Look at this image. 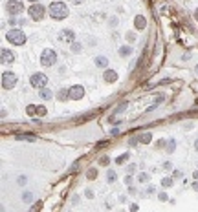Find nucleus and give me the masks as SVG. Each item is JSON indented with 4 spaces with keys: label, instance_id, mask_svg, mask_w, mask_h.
<instances>
[{
    "label": "nucleus",
    "instance_id": "nucleus-10",
    "mask_svg": "<svg viewBox=\"0 0 198 212\" xmlns=\"http://www.w3.org/2000/svg\"><path fill=\"white\" fill-rule=\"evenodd\" d=\"M59 39L63 40V42H72V44H73V40H75V33L72 31V29H63V31L59 33Z\"/></svg>",
    "mask_w": 198,
    "mask_h": 212
},
{
    "label": "nucleus",
    "instance_id": "nucleus-3",
    "mask_svg": "<svg viewBox=\"0 0 198 212\" xmlns=\"http://www.w3.org/2000/svg\"><path fill=\"white\" fill-rule=\"evenodd\" d=\"M28 13H29V17H31L33 20H42V19H44V13H46V7L35 2V4H31V6H29Z\"/></svg>",
    "mask_w": 198,
    "mask_h": 212
},
{
    "label": "nucleus",
    "instance_id": "nucleus-27",
    "mask_svg": "<svg viewBox=\"0 0 198 212\" xmlns=\"http://www.w3.org/2000/svg\"><path fill=\"white\" fill-rule=\"evenodd\" d=\"M46 113V108L44 106H37V115H44Z\"/></svg>",
    "mask_w": 198,
    "mask_h": 212
},
{
    "label": "nucleus",
    "instance_id": "nucleus-41",
    "mask_svg": "<svg viewBox=\"0 0 198 212\" xmlns=\"http://www.w3.org/2000/svg\"><path fill=\"white\" fill-rule=\"evenodd\" d=\"M196 73H198V66H196Z\"/></svg>",
    "mask_w": 198,
    "mask_h": 212
},
{
    "label": "nucleus",
    "instance_id": "nucleus-28",
    "mask_svg": "<svg viewBox=\"0 0 198 212\" xmlns=\"http://www.w3.org/2000/svg\"><path fill=\"white\" fill-rule=\"evenodd\" d=\"M140 181H141V183H147V181H149V176H147V174H140Z\"/></svg>",
    "mask_w": 198,
    "mask_h": 212
},
{
    "label": "nucleus",
    "instance_id": "nucleus-14",
    "mask_svg": "<svg viewBox=\"0 0 198 212\" xmlns=\"http://www.w3.org/2000/svg\"><path fill=\"white\" fill-rule=\"evenodd\" d=\"M57 99L59 101H66V99H70V90H59V93H57Z\"/></svg>",
    "mask_w": 198,
    "mask_h": 212
},
{
    "label": "nucleus",
    "instance_id": "nucleus-39",
    "mask_svg": "<svg viewBox=\"0 0 198 212\" xmlns=\"http://www.w3.org/2000/svg\"><path fill=\"white\" fill-rule=\"evenodd\" d=\"M29 2H33V4H35V2H39V0H29Z\"/></svg>",
    "mask_w": 198,
    "mask_h": 212
},
{
    "label": "nucleus",
    "instance_id": "nucleus-5",
    "mask_svg": "<svg viewBox=\"0 0 198 212\" xmlns=\"http://www.w3.org/2000/svg\"><path fill=\"white\" fill-rule=\"evenodd\" d=\"M15 84H17V75L11 71H4L2 73V88L11 90V88H15Z\"/></svg>",
    "mask_w": 198,
    "mask_h": 212
},
{
    "label": "nucleus",
    "instance_id": "nucleus-25",
    "mask_svg": "<svg viewBox=\"0 0 198 212\" xmlns=\"http://www.w3.org/2000/svg\"><path fill=\"white\" fill-rule=\"evenodd\" d=\"M127 159H129V154H123V156H119V157L116 159V163H117V165H121V163H125Z\"/></svg>",
    "mask_w": 198,
    "mask_h": 212
},
{
    "label": "nucleus",
    "instance_id": "nucleus-11",
    "mask_svg": "<svg viewBox=\"0 0 198 212\" xmlns=\"http://www.w3.org/2000/svg\"><path fill=\"white\" fill-rule=\"evenodd\" d=\"M103 77H105L106 82H116V81H117V73H116L114 70H106Z\"/></svg>",
    "mask_w": 198,
    "mask_h": 212
},
{
    "label": "nucleus",
    "instance_id": "nucleus-35",
    "mask_svg": "<svg viewBox=\"0 0 198 212\" xmlns=\"http://www.w3.org/2000/svg\"><path fill=\"white\" fill-rule=\"evenodd\" d=\"M160 199L161 201H167V194H160Z\"/></svg>",
    "mask_w": 198,
    "mask_h": 212
},
{
    "label": "nucleus",
    "instance_id": "nucleus-7",
    "mask_svg": "<svg viewBox=\"0 0 198 212\" xmlns=\"http://www.w3.org/2000/svg\"><path fill=\"white\" fill-rule=\"evenodd\" d=\"M6 9L9 15H19L24 11V4L20 2V0H9V2L6 4Z\"/></svg>",
    "mask_w": 198,
    "mask_h": 212
},
{
    "label": "nucleus",
    "instance_id": "nucleus-29",
    "mask_svg": "<svg viewBox=\"0 0 198 212\" xmlns=\"http://www.w3.org/2000/svg\"><path fill=\"white\" fill-rule=\"evenodd\" d=\"M26 183H28L26 176H20V177H19V185H26Z\"/></svg>",
    "mask_w": 198,
    "mask_h": 212
},
{
    "label": "nucleus",
    "instance_id": "nucleus-19",
    "mask_svg": "<svg viewBox=\"0 0 198 212\" xmlns=\"http://www.w3.org/2000/svg\"><path fill=\"white\" fill-rule=\"evenodd\" d=\"M106 181H108V183H114V181H116V172H114V170H108V172H106Z\"/></svg>",
    "mask_w": 198,
    "mask_h": 212
},
{
    "label": "nucleus",
    "instance_id": "nucleus-4",
    "mask_svg": "<svg viewBox=\"0 0 198 212\" xmlns=\"http://www.w3.org/2000/svg\"><path fill=\"white\" fill-rule=\"evenodd\" d=\"M57 62V55H55V51L53 50H44L42 51V55H40V64L42 66H53Z\"/></svg>",
    "mask_w": 198,
    "mask_h": 212
},
{
    "label": "nucleus",
    "instance_id": "nucleus-9",
    "mask_svg": "<svg viewBox=\"0 0 198 212\" xmlns=\"http://www.w3.org/2000/svg\"><path fill=\"white\" fill-rule=\"evenodd\" d=\"M84 97V88L83 86H72L70 88V99H73V101H79V99H83Z\"/></svg>",
    "mask_w": 198,
    "mask_h": 212
},
{
    "label": "nucleus",
    "instance_id": "nucleus-18",
    "mask_svg": "<svg viewBox=\"0 0 198 212\" xmlns=\"http://www.w3.org/2000/svg\"><path fill=\"white\" fill-rule=\"evenodd\" d=\"M130 53H132V48H130V46H123V48L119 50V55H123V57H127V55H130Z\"/></svg>",
    "mask_w": 198,
    "mask_h": 212
},
{
    "label": "nucleus",
    "instance_id": "nucleus-31",
    "mask_svg": "<svg viewBox=\"0 0 198 212\" xmlns=\"http://www.w3.org/2000/svg\"><path fill=\"white\" fill-rule=\"evenodd\" d=\"M108 163H110L108 157H101V165H108Z\"/></svg>",
    "mask_w": 198,
    "mask_h": 212
},
{
    "label": "nucleus",
    "instance_id": "nucleus-22",
    "mask_svg": "<svg viewBox=\"0 0 198 212\" xmlns=\"http://www.w3.org/2000/svg\"><path fill=\"white\" fill-rule=\"evenodd\" d=\"M96 176H97V170H96V168H90V170L86 172V177H88V179H94Z\"/></svg>",
    "mask_w": 198,
    "mask_h": 212
},
{
    "label": "nucleus",
    "instance_id": "nucleus-37",
    "mask_svg": "<svg viewBox=\"0 0 198 212\" xmlns=\"http://www.w3.org/2000/svg\"><path fill=\"white\" fill-rule=\"evenodd\" d=\"M194 150H198V139L194 141Z\"/></svg>",
    "mask_w": 198,
    "mask_h": 212
},
{
    "label": "nucleus",
    "instance_id": "nucleus-36",
    "mask_svg": "<svg viewBox=\"0 0 198 212\" xmlns=\"http://www.w3.org/2000/svg\"><path fill=\"white\" fill-rule=\"evenodd\" d=\"M70 2H72V4H81L83 0H70Z\"/></svg>",
    "mask_w": 198,
    "mask_h": 212
},
{
    "label": "nucleus",
    "instance_id": "nucleus-20",
    "mask_svg": "<svg viewBox=\"0 0 198 212\" xmlns=\"http://www.w3.org/2000/svg\"><path fill=\"white\" fill-rule=\"evenodd\" d=\"M174 148H176V141L171 139L169 143H167V152H171V154H173V152H174Z\"/></svg>",
    "mask_w": 198,
    "mask_h": 212
},
{
    "label": "nucleus",
    "instance_id": "nucleus-13",
    "mask_svg": "<svg viewBox=\"0 0 198 212\" xmlns=\"http://www.w3.org/2000/svg\"><path fill=\"white\" fill-rule=\"evenodd\" d=\"M17 139H20V141H35L37 137L33 133H17Z\"/></svg>",
    "mask_w": 198,
    "mask_h": 212
},
{
    "label": "nucleus",
    "instance_id": "nucleus-15",
    "mask_svg": "<svg viewBox=\"0 0 198 212\" xmlns=\"http://www.w3.org/2000/svg\"><path fill=\"white\" fill-rule=\"evenodd\" d=\"M40 97H42V99H48V101H50V99L53 97L52 90H50V88H42V90H40Z\"/></svg>",
    "mask_w": 198,
    "mask_h": 212
},
{
    "label": "nucleus",
    "instance_id": "nucleus-2",
    "mask_svg": "<svg viewBox=\"0 0 198 212\" xmlns=\"http://www.w3.org/2000/svg\"><path fill=\"white\" fill-rule=\"evenodd\" d=\"M7 40L11 44H15V46H22V44L26 42V33L22 31V29H11V31L6 33Z\"/></svg>",
    "mask_w": 198,
    "mask_h": 212
},
{
    "label": "nucleus",
    "instance_id": "nucleus-17",
    "mask_svg": "<svg viewBox=\"0 0 198 212\" xmlns=\"http://www.w3.org/2000/svg\"><path fill=\"white\" fill-rule=\"evenodd\" d=\"M134 24H136V27H138V29H143V27L147 26V22H145V19H143V17H136Z\"/></svg>",
    "mask_w": 198,
    "mask_h": 212
},
{
    "label": "nucleus",
    "instance_id": "nucleus-1",
    "mask_svg": "<svg viewBox=\"0 0 198 212\" xmlns=\"http://www.w3.org/2000/svg\"><path fill=\"white\" fill-rule=\"evenodd\" d=\"M48 13H50V17L53 20H63V19L68 17V7L63 2H53V4H50Z\"/></svg>",
    "mask_w": 198,
    "mask_h": 212
},
{
    "label": "nucleus",
    "instance_id": "nucleus-6",
    "mask_svg": "<svg viewBox=\"0 0 198 212\" xmlns=\"http://www.w3.org/2000/svg\"><path fill=\"white\" fill-rule=\"evenodd\" d=\"M29 82H31L33 88H44V86H46V82H48V77H46L44 73L39 71V73H33V75H31Z\"/></svg>",
    "mask_w": 198,
    "mask_h": 212
},
{
    "label": "nucleus",
    "instance_id": "nucleus-30",
    "mask_svg": "<svg viewBox=\"0 0 198 212\" xmlns=\"http://www.w3.org/2000/svg\"><path fill=\"white\" fill-rule=\"evenodd\" d=\"M125 185H129V187L132 185V176H127V177H125Z\"/></svg>",
    "mask_w": 198,
    "mask_h": 212
},
{
    "label": "nucleus",
    "instance_id": "nucleus-33",
    "mask_svg": "<svg viewBox=\"0 0 198 212\" xmlns=\"http://www.w3.org/2000/svg\"><path fill=\"white\" fill-rule=\"evenodd\" d=\"M40 207H42V203H37V205H35V210H29V212H39Z\"/></svg>",
    "mask_w": 198,
    "mask_h": 212
},
{
    "label": "nucleus",
    "instance_id": "nucleus-12",
    "mask_svg": "<svg viewBox=\"0 0 198 212\" xmlns=\"http://www.w3.org/2000/svg\"><path fill=\"white\" fill-rule=\"evenodd\" d=\"M96 66H97V68H106V66H108V59L103 57V55L96 57Z\"/></svg>",
    "mask_w": 198,
    "mask_h": 212
},
{
    "label": "nucleus",
    "instance_id": "nucleus-21",
    "mask_svg": "<svg viewBox=\"0 0 198 212\" xmlns=\"http://www.w3.org/2000/svg\"><path fill=\"white\" fill-rule=\"evenodd\" d=\"M22 199H24L26 203H31V201H33V194H31V192H24Z\"/></svg>",
    "mask_w": 198,
    "mask_h": 212
},
{
    "label": "nucleus",
    "instance_id": "nucleus-32",
    "mask_svg": "<svg viewBox=\"0 0 198 212\" xmlns=\"http://www.w3.org/2000/svg\"><path fill=\"white\" fill-rule=\"evenodd\" d=\"M138 208H140V207L136 205V203H134V205H130V210H132V212H138Z\"/></svg>",
    "mask_w": 198,
    "mask_h": 212
},
{
    "label": "nucleus",
    "instance_id": "nucleus-8",
    "mask_svg": "<svg viewBox=\"0 0 198 212\" xmlns=\"http://www.w3.org/2000/svg\"><path fill=\"white\" fill-rule=\"evenodd\" d=\"M0 62H4V64L15 62V53L7 48H2V51H0Z\"/></svg>",
    "mask_w": 198,
    "mask_h": 212
},
{
    "label": "nucleus",
    "instance_id": "nucleus-16",
    "mask_svg": "<svg viewBox=\"0 0 198 212\" xmlns=\"http://www.w3.org/2000/svg\"><path fill=\"white\" fill-rule=\"evenodd\" d=\"M150 139H152V135H150L149 132H145V133H141V135H140V139H138V141H140V143H143V145H147V143H150Z\"/></svg>",
    "mask_w": 198,
    "mask_h": 212
},
{
    "label": "nucleus",
    "instance_id": "nucleus-24",
    "mask_svg": "<svg viewBox=\"0 0 198 212\" xmlns=\"http://www.w3.org/2000/svg\"><path fill=\"white\" fill-rule=\"evenodd\" d=\"M161 185H163V187H171V185H173V179H171V177H163V179H161Z\"/></svg>",
    "mask_w": 198,
    "mask_h": 212
},
{
    "label": "nucleus",
    "instance_id": "nucleus-40",
    "mask_svg": "<svg viewBox=\"0 0 198 212\" xmlns=\"http://www.w3.org/2000/svg\"><path fill=\"white\" fill-rule=\"evenodd\" d=\"M194 179H198V172H196V174H194Z\"/></svg>",
    "mask_w": 198,
    "mask_h": 212
},
{
    "label": "nucleus",
    "instance_id": "nucleus-38",
    "mask_svg": "<svg viewBox=\"0 0 198 212\" xmlns=\"http://www.w3.org/2000/svg\"><path fill=\"white\" fill-rule=\"evenodd\" d=\"M194 17H196V20H198V9H196V11H194Z\"/></svg>",
    "mask_w": 198,
    "mask_h": 212
},
{
    "label": "nucleus",
    "instance_id": "nucleus-34",
    "mask_svg": "<svg viewBox=\"0 0 198 212\" xmlns=\"http://www.w3.org/2000/svg\"><path fill=\"white\" fill-rule=\"evenodd\" d=\"M147 194H154V187H149L147 188Z\"/></svg>",
    "mask_w": 198,
    "mask_h": 212
},
{
    "label": "nucleus",
    "instance_id": "nucleus-26",
    "mask_svg": "<svg viewBox=\"0 0 198 212\" xmlns=\"http://www.w3.org/2000/svg\"><path fill=\"white\" fill-rule=\"evenodd\" d=\"M72 51H73V53H79V51H81V44H79V42H77V44L73 42V44H72Z\"/></svg>",
    "mask_w": 198,
    "mask_h": 212
},
{
    "label": "nucleus",
    "instance_id": "nucleus-23",
    "mask_svg": "<svg viewBox=\"0 0 198 212\" xmlns=\"http://www.w3.org/2000/svg\"><path fill=\"white\" fill-rule=\"evenodd\" d=\"M26 112H28V115H33V113H37V106H35V104L28 106V108H26Z\"/></svg>",
    "mask_w": 198,
    "mask_h": 212
}]
</instances>
